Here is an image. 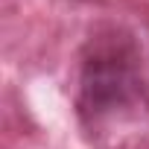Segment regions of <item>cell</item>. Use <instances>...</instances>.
<instances>
[{"label":"cell","mask_w":149,"mask_h":149,"mask_svg":"<svg viewBox=\"0 0 149 149\" xmlns=\"http://www.w3.org/2000/svg\"><path fill=\"white\" fill-rule=\"evenodd\" d=\"M134 85H137V76L132 70V61L123 58L120 47H105V50L94 53V58L85 64L82 91H85L91 111L123 102L134 91Z\"/></svg>","instance_id":"6da1fadb"}]
</instances>
